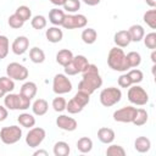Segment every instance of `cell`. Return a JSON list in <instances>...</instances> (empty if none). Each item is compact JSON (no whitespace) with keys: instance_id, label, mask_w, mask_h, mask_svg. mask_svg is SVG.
<instances>
[{"instance_id":"f6af8a7d","label":"cell","mask_w":156,"mask_h":156,"mask_svg":"<svg viewBox=\"0 0 156 156\" xmlns=\"http://www.w3.org/2000/svg\"><path fill=\"white\" fill-rule=\"evenodd\" d=\"M7 116H9L7 108H6L5 106H1V105H0V122L5 121V119L7 118Z\"/></svg>"},{"instance_id":"836d02e7","label":"cell","mask_w":156,"mask_h":156,"mask_svg":"<svg viewBox=\"0 0 156 156\" xmlns=\"http://www.w3.org/2000/svg\"><path fill=\"white\" fill-rule=\"evenodd\" d=\"M10 50V43L6 35H0V60H4Z\"/></svg>"},{"instance_id":"ab89813d","label":"cell","mask_w":156,"mask_h":156,"mask_svg":"<svg viewBox=\"0 0 156 156\" xmlns=\"http://www.w3.org/2000/svg\"><path fill=\"white\" fill-rule=\"evenodd\" d=\"M73 99H74L78 104H80L83 107H85V106L89 104V101H90V95H89V94H87V93H84V91L78 90V91L74 94Z\"/></svg>"},{"instance_id":"681fc988","label":"cell","mask_w":156,"mask_h":156,"mask_svg":"<svg viewBox=\"0 0 156 156\" xmlns=\"http://www.w3.org/2000/svg\"><path fill=\"white\" fill-rule=\"evenodd\" d=\"M145 2H146L151 9H155V7H156V0H145Z\"/></svg>"},{"instance_id":"f1b7e54d","label":"cell","mask_w":156,"mask_h":156,"mask_svg":"<svg viewBox=\"0 0 156 156\" xmlns=\"http://www.w3.org/2000/svg\"><path fill=\"white\" fill-rule=\"evenodd\" d=\"M52 151H54L55 156H67V155H69L71 149L66 141H57V143H55Z\"/></svg>"},{"instance_id":"d590c367","label":"cell","mask_w":156,"mask_h":156,"mask_svg":"<svg viewBox=\"0 0 156 156\" xmlns=\"http://www.w3.org/2000/svg\"><path fill=\"white\" fill-rule=\"evenodd\" d=\"M83 106L80 105V104H78L73 98L67 102V105H66V110L68 111V113H71V115H76V113H79V112H82L83 111Z\"/></svg>"},{"instance_id":"3957f363","label":"cell","mask_w":156,"mask_h":156,"mask_svg":"<svg viewBox=\"0 0 156 156\" xmlns=\"http://www.w3.org/2000/svg\"><path fill=\"white\" fill-rule=\"evenodd\" d=\"M4 105L7 110H21L24 111L29 108L30 106V99L26 98L21 93L13 94V93H7L4 96Z\"/></svg>"},{"instance_id":"d4e9b609","label":"cell","mask_w":156,"mask_h":156,"mask_svg":"<svg viewBox=\"0 0 156 156\" xmlns=\"http://www.w3.org/2000/svg\"><path fill=\"white\" fill-rule=\"evenodd\" d=\"M29 58L33 63H43L45 61V52L40 48L34 46L29 50Z\"/></svg>"},{"instance_id":"2e32d148","label":"cell","mask_w":156,"mask_h":156,"mask_svg":"<svg viewBox=\"0 0 156 156\" xmlns=\"http://www.w3.org/2000/svg\"><path fill=\"white\" fill-rule=\"evenodd\" d=\"M115 132L113 129L111 128H107V127H101L99 130H98V138L101 143L104 144H111L113 140H115Z\"/></svg>"},{"instance_id":"e575fe53","label":"cell","mask_w":156,"mask_h":156,"mask_svg":"<svg viewBox=\"0 0 156 156\" xmlns=\"http://www.w3.org/2000/svg\"><path fill=\"white\" fill-rule=\"evenodd\" d=\"M66 105H67V101H66V99L65 98H62V96H56L54 100H52V102H51V106H52V108L56 111V112H62V111H65L66 110Z\"/></svg>"},{"instance_id":"6da1fadb","label":"cell","mask_w":156,"mask_h":156,"mask_svg":"<svg viewBox=\"0 0 156 156\" xmlns=\"http://www.w3.org/2000/svg\"><path fill=\"white\" fill-rule=\"evenodd\" d=\"M102 85V78L99 73V68L94 63H89L82 72V80L78 84V90L91 95L98 88Z\"/></svg>"},{"instance_id":"d6986e66","label":"cell","mask_w":156,"mask_h":156,"mask_svg":"<svg viewBox=\"0 0 156 156\" xmlns=\"http://www.w3.org/2000/svg\"><path fill=\"white\" fill-rule=\"evenodd\" d=\"M49 110V104L44 99H37L32 105V111L35 116H44Z\"/></svg>"},{"instance_id":"7bdbcfd3","label":"cell","mask_w":156,"mask_h":156,"mask_svg":"<svg viewBox=\"0 0 156 156\" xmlns=\"http://www.w3.org/2000/svg\"><path fill=\"white\" fill-rule=\"evenodd\" d=\"M7 23H9V26H10L11 28H13V29H20V28L23 27L24 21H22L16 13H13V15H11V16L9 17Z\"/></svg>"},{"instance_id":"ee69618b","label":"cell","mask_w":156,"mask_h":156,"mask_svg":"<svg viewBox=\"0 0 156 156\" xmlns=\"http://www.w3.org/2000/svg\"><path fill=\"white\" fill-rule=\"evenodd\" d=\"M118 85L121 88H129L130 85H133L132 84V80H130V78L128 76V73H123V74H121L118 77Z\"/></svg>"},{"instance_id":"cb8c5ba5","label":"cell","mask_w":156,"mask_h":156,"mask_svg":"<svg viewBox=\"0 0 156 156\" xmlns=\"http://www.w3.org/2000/svg\"><path fill=\"white\" fill-rule=\"evenodd\" d=\"M83 43L88 44V45H91L96 41L98 39V33L94 28H85L83 32H82V35H80Z\"/></svg>"},{"instance_id":"d6a6232c","label":"cell","mask_w":156,"mask_h":156,"mask_svg":"<svg viewBox=\"0 0 156 156\" xmlns=\"http://www.w3.org/2000/svg\"><path fill=\"white\" fill-rule=\"evenodd\" d=\"M15 13H16L22 21H24V22L28 21V20H30V17H32V10H30L28 6H26V5L18 6V7L16 9Z\"/></svg>"},{"instance_id":"f546056e","label":"cell","mask_w":156,"mask_h":156,"mask_svg":"<svg viewBox=\"0 0 156 156\" xmlns=\"http://www.w3.org/2000/svg\"><path fill=\"white\" fill-rule=\"evenodd\" d=\"M126 58H127V62H128V66L129 68H135L138 67L140 63H141V56L139 52L136 51H130L126 55Z\"/></svg>"},{"instance_id":"ba28073f","label":"cell","mask_w":156,"mask_h":156,"mask_svg":"<svg viewBox=\"0 0 156 156\" xmlns=\"http://www.w3.org/2000/svg\"><path fill=\"white\" fill-rule=\"evenodd\" d=\"M88 23V20L84 15L82 13H71V15H65V20L62 22V27L65 29H79L84 28Z\"/></svg>"},{"instance_id":"7402d4cb","label":"cell","mask_w":156,"mask_h":156,"mask_svg":"<svg viewBox=\"0 0 156 156\" xmlns=\"http://www.w3.org/2000/svg\"><path fill=\"white\" fill-rule=\"evenodd\" d=\"M134 147H135V150H136L138 152L145 154V152H147V151L150 150V147H151V141H150V139L146 138V136H138V138L135 139V141H134Z\"/></svg>"},{"instance_id":"7a4b0ae2","label":"cell","mask_w":156,"mask_h":156,"mask_svg":"<svg viewBox=\"0 0 156 156\" xmlns=\"http://www.w3.org/2000/svg\"><path fill=\"white\" fill-rule=\"evenodd\" d=\"M107 65L110 68L118 72H127L129 69L126 54L122 50V48H118V46H115L110 50L107 56Z\"/></svg>"},{"instance_id":"9a60e30c","label":"cell","mask_w":156,"mask_h":156,"mask_svg":"<svg viewBox=\"0 0 156 156\" xmlns=\"http://www.w3.org/2000/svg\"><path fill=\"white\" fill-rule=\"evenodd\" d=\"M45 37H46V39H48L50 43L56 44V43H60V41L62 40V38H63V32H62V29H60V27L54 26V27H50V28L46 29Z\"/></svg>"},{"instance_id":"e0dca14e","label":"cell","mask_w":156,"mask_h":156,"mask_svg":"<svg viewBox=\"0 0 156 156\" xmlns=\"http://www.w3.org/2000/svg\"><path fill=\"white\" fill-rule=\"evenodd\" d=\"M65 11L63 10H60L58 7H55V9H51L50 12H49V21L54 24V26H57L60 27L65 20Z\"/></svg>"},{"instance_id":"8992f818","label":"cell","mask_w":156,"mask_h":156,"mask_svg":"<svg viewBox=\"0 0 156 156\" xmlns=\"http://www.w3.org/2000/svg\"><path fill=\"white\" fill-rule=\"evenodd\" d=\"M22 138V129L18 126H9L4 127L0 130V139L6 145H12L20 141Z\"/></svg>"},{"instance_id":"f907efd6","label":"cell","mask_w":156,"mask_h":156,"mask_svg":"<svg viewBox=\"0 0 156 156\" xmlns=\"http://www.w3.org/2000/svg\"><path fill=\"white\" fill-rule=\"evenodd\" d=\"M151 61H152V63H156V51L155 50H152V52H151Z\"/></svg>"},{"instance_id":"44dd1931","label":"cell","mask_w":156,"mask_h":156,"mask_svg":"<svg viewBox=\"0 0 156 156\" xmlns=\"http://www.w3.org/2000/svg\"><path fill=\"white\" fill-rule=\"evenodd\" d=\"M37 91H38V87H37V84L34 82H26V83H23V85L21 87V90H20V93L22 95H24L26 98H28L30 100L37 95Z\"/></svg>"},{"instance_id":"8d00e7d4","label":"cell","mask_w":156,"mask_h":156,"mask_svg":"<svg viewBox=\"0 0 156 156\" xmlns=\"http://www.w3.org/2000/svg\"><path fill=\"white\" fill-rule=\"evenodd\" d=\"M106 155L107 156H124L126 155V150L117 144H112L107 147L106 150Z\"/></svg>"},{"instance_id":"484cf974","label":"cell","mask_w":156,"mask_h":156,"mask_svg":"<svg viewBox=\"0 0 156 156\" xmlns=\"http://www.w3.org/2000/svg\"><path fill=\"white\" fill-rule=\"evenodd\" d=\"M72 63H73V66L76 67V69L78 71V73H82V72L88 67L89 61H88V58H87L84 55H77V56H73Z\"/></svg>"},{"instance_id":"60d3db41","label":"cell","mask_w":156,"mask_h":156,"mask_svg":"<svg viewBox=\"0 0 156 156\" xmlns=\"http://www.w3.org/2000/svg\"><path fill=\"white\" fill-rule=\"evenodd\" d=\"M143 40H144V44L147 49H151V50L156 49V33L155 32H151V33L144 35Z\"/></svg>"},{"instance_id":"74e56055","label":"cell","mask_w":156,"mask_h":156,"mask_svg":"<svg viewBox=\"0 0 156 156\" xmlns=\"http://www.w3.org/2000/svg\"><path fill=\"white\" fill-rule=\"evenodd\" d=\"M0 87L5 90V93H11L15 89V80L10 77H0Z\"/></svg>"},{"instance_id":"52a82bcc","label":"cell","mask_w":156,"mask_h":156,"mask_svg":"<svg viewBox=\"0 0 156 156\" xmlns=\"http://www.w3.org/2000/svg\"><path fill=\"white\" fill-rule=\"evenodd\" d=\"M52 90L57 95L69 93L72 90V83L69 78L63 73H57L52 79Z\"/></svg>"},{"instance_id":"603a6c76","label":"cell","mask_w":156,"mask_h":156,"mask_svg":"<svg viewBox=\"0 0 156 156\" xmlns=\"http://www.w3.org/2000/svg\"><path fill=\"white\" fill-rule=\"evenodd\" d=\"M17 121L20 123V126L24 127V128H32L35 126V117L30 113L23 112L17 117Z\"/></svg>"},{"instance_id":"1f68e13d","label":"cell","mask_w":156,"mask_h":156,"mask_svg":"<svg viewBox=\"0 0 156 156\" xmlns=\"http://www.w3.org/2000/svg\"><path fill=\"white\" fill-rule=\"evenodd\" d=\"M46 23H48V21H46V18H45L43 15H35V16L32 18V21H30L32 27H33L34 29H37V30L44 29V28L46 27Z\"/></svg>"},{"instance_id":"ffe728a7","label":"cell","mask_w":156,"mask_h":156,"mask_svg":"<svg viewBox=\"0 0 156 156\" xmlns=\"http://www.w3.org/2000/svg\"><path fill=\"white\" fill-rule=\"evenodd\" d=\"M73 52L71 51V50H68V49H61L57 54H56V62L58 63V65H61L62 67H65L66 65H68L71 61H72V58H73Z\"/></svg>"},{"instance_id":"c3c4849f","label":"cell","mask_w":156,"mask_h":156,"mask_svg":"<svg viewBox=\"0 0 156 156\" xmlns=\"http://www.w3.org/2000/svg\"><path fill=\"white\" fill-rule=\"evenodd\" d=\"M65 1L66 0H50V2L54 4V5H56V6H63Z\"/></svg>"},{"instance_id":"4fadbf2b","label":"cell","mask_w":156,"mask_h":156,"mask_svg":"<svg viewBox=\"0 0 156 156\" xmlns=\"http://www.w3.org/2000/svg\"><path fill=\"white\" fill-rule=\"evenodd\" d=\"M29 48V39L24 35H20L17 37L12 45H11V50L15 55H23Z\"/></svg>"},{"instance_id":"8fae6325","label":"cell","mask_w":156,"mask_h":156,"mask_svg":"<svg viewBox=\"0 0 156 156\" xmlns=\"http://www.w3.org/2000/svg\"><path fill=\"white\" fill-rule=\"evenodd\" d=\"M136 108L133 106H124L113 112V119L121 123H132Z\"/></svg>"},{"instance_id":"816d5d0a","label":"cell","mask_w":156,"mask_h":156,"mask_svg":"<svg viewBox=\"0 0 156 156\" xmlns=\"http://www.w3.org/2000/svg\"><path fill=\"white\" fill-rule=\"evenodd\" d=\"M5 95H6V93H5V90H4V89H2L1 87H0V98H4Z\"/></svg>"},{"instance_id":"ac0fdd59","label":"cell","mask_w":156,"mask_h":156,"mask_svg":"<svg viewBox=\"0 0 156 156\" xmlns=\"http://www.w3.org/2000/svg\"><path fill=\"white\" fill-rule=\"evenodd\" d=\"M128 33L130 35V40L132 41H135V43H139L143 40L144 35H145V30H144V27L140 26V24H133L129 27L128 29Z\"/></svg>"},{"instance_id":"83f0119b","label":"cell","mask_w":156,"mask_h":156,"mask_svg":"<svg viewBox=\"0 0 156 156\" xmlns=\"http://www.w3.org/2000/svg\"><path fill=\"white\" fill-rule=\"evenodd\" d=\"M77 149L82 152V154H87L90 152L93 149V140L88 136H82L80 139H78L77 141Z\"/></svg>"},{"instance_id":"bcb514c9","label":"cell","mask_w":156,"mask_h":156,"mask_svg":"<svg viewBox=\"0 0 156 156\" xmlns=\"http://www.w3.org/2000/svg\"><path fill=\"white\" fill-rule=\"evenodd\" d=\"M84 4H87L88 6H96L98 4H100L101 0H82Z\"/></svg>"},{"instance_id":"277c9868","label":"cell","mask_w":156,"mask_h":156,"mask_svg":"<svg viewBox=\"0 0 156 156\" xmlns=\"http://www.w3.org/2000/svg\"><path fill=\"white\" fill-rule=\"evenodd\" d=\"M122 99V91L119 88L116 87H110L105 88L100 93V102L105 107H111L119 102Z\"/></svg>"},{"instance_id":"7dc6e473","label":"cell","mask_w":156,"mask_h":156,"mask_svg":"<svg viewBox=\"0 0 156 156\" xmlns=\"http://www.w3.org/2000/svg\"><path fill=\"white\" fill-rule=\"evenodd\" d=\"M33 155H34V156H38V155L48 156V155H49V152H48L46 150H37V151H34V152H33Z\"/></svg>"},{"instance_id":"b9f144b4","label":"cell","mask_w":156,"mask_h":156,"mask_svg":"<svg viewBox=\"0 0 156 156\" xmlns=\"http://www.w3.org/2000/svg\"><path fill=\"white\" fill-rule=\"evenodd\" d=\"M127 73H128V76H129V78H130V80H132V84H139V83L143 80V78H144L143 72H141L140 69H138V68L130 69V71H128Z\"/></svg>"},{"instance_id":"7c38bea8","label":"cell","mask_w":156,"mask_h":156,"mask_svg":"<svg viewBox=\"0 0 156 156\" xmlns=\"http://www.w3.org/2000/svg\"><path fill=\"white\" fill-rule=\"evenodd\" d=\"M56 126L62 129V130H66V132H73L77 129L78 127V123L77 121L73 118V117H69L67 115H60L57 118H56Z\"/></svg>"},{"instance_id":"5bb4252c","label":"cell","mask_w":156,"mask_h":156,"mask_svg":"<svg viewBox=\"0 0 156 156\" xmlns=\"http://www.w3.org/2000/svg\"><path fill=\"white\" fill-rule=\"evenodd\" d=\"M113 41H115L116 46H118V48H127L132 41L130 35L128 33V29L116 32L115 35H113Z\"/></svg>"},{"instance_id":"4dcf8cb0","label":"cell","mask_w":156,"mask_h":156,"mask_svg":"<svg viewBox=\"0 0 156 156\" xmlns=\"http://www.w3.org/2000/svg\"><path fill=\"white\" fill-rule=\"evenodd\" d=\"M143 21L151 28V29H155L156 28V10L155 9H151V10H147L144 16H143Z\"/></svg>"},{"instance_id":"4316f807","label":"cell","mask_w":156,"mask_h":156,"mask_svg":"<svg viewBox=\"0 0 156 156\" xmlns=\"http://www.w3.org/2000/svg\"><path fill=\"white\" fill-rule=\"evenodd\" d=\"M149 119V115L146 112V110L144 108H136L135 111V115H134V118H133V124L140 127V126H144Z\"/></svg>"},{"instance_id":"5b68a950","label":"cell","mask_w":156,"mask_h":156,"mask_svg":"<svg viewBox=\"0 0 156 156\" xmlns=\"http://www.w3.org/2000/svg\"><path fill=\"white\" fill-rule=\"evenodd\" d=\"M128 100L133 104V105H138V106H144L149 102V95L146 93V90L138 85V84H133L129 87L128 89Z\"/></svg>"},{"instance_id":"f35d334b","label":"cell","mask_w":156,"mask_h":156,"mask_svg":"<svg viewBox=\"0 0 156 156\" xmlns=\"http://www.w3.org/2000/svg\"><path fill=\"white\" fill-rule=\"evenodd\" d=\"M80 9V0H66L63 4V10L69 13L77 12Z\"/></svg>"},{"instance_id":"9c48e42d","label":"cell","mask_w":156,"mask_h":156,"mask_svg":"<svg viewBox=\"0 0 156 156\" xmlns=\"http://www.w3.org/2000/svg\"><path fill=\"white\" fill-rule=\"evenodd\" d=\"M6 74L13 80H26L29 76L28 68L18 62H11L6 67Z\"/></svg>"},{"instance_id":"30bf717a","label":"cell","mask_w":156,"mask_h":156,"mask_svg":"<svg viewBox=\"0 0 156 156\" xmlns=\"http://www.w3.org/2000/svg\"><path fill=\"white\" fill-rule=\"evenodd\" d=\"M46 133L45 129L40 127H32L29 128V132L26 135V144L29 147H38L45 139Z\"/></svg>"}]
</instances>
